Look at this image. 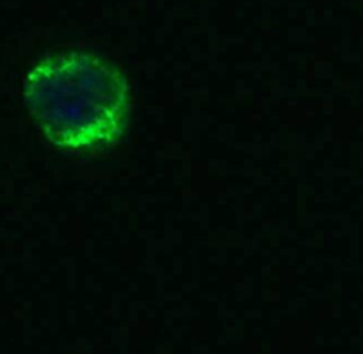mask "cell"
Masks as SVG:
<instances>
[{"label":"cell","mask_w":363,"mask_h":354,"mask_svg":"<svg viewBox=\"0 0 363 354\" xmlns=\"http://www.w3.org/2000/svg\"><path fill=\"white\" fill-rule=\"evenodd\" d=\"M23 100L36 127L55 148L96 152L123 135L130 84L106 55L52 52L27 72Z\"/></svg>","instance_id":"6da1fadb"}]
</instances>
